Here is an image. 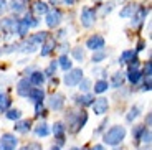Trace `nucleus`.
<instances>
[{
    "instance_id": "6",
    "label": "nucleus",
    "mask_w": 152,
    "mask_h": 150,
    "mask_svg": "<svg viewBox=\"0 0 152 150\" xmlns=\"http://www.w3.org/2000/svg\"><path fill=\"white\" fill-rule=\"evenodd\" d=\"M18 145V139L13 134H4L0 137V150H15Z\"/></svg>"
},
{
    "instance_id": "32",
    "label": "nucleus",
    "mask_w": 152,
    "mask_h": 150,
    "mask_svg": "<svg viewBox=\"0 0 152 150\" xmlns=\"http://www.w3.org/2000/svg\"><path fill=\"white\" fill-rule=\"evenodd\" d=\"M48 10L50 8H48V5H46L45 2H37V4H35V12L40 13V15H45Z\"/></svg>"
},
{
    "instance_id": "45",
    "label": "nucleus",
    "mask_w": 152,
    "mask_h": 150,
    "mask_svg": "<svg viewBox=\"0 0 152 150\" xmlns=\"http://www.w3.org/2000/svg\"><path fill=\"white\" fill-rule=\"evenodd\" d=\"M145 124H147V127L151 125V112L147 114V117H145Z\"/></svg>"
},
{
    "instance_id": "20",
    "label": "nucleus",
    "mask_w": 152,
    "mask_h": 150,
    "mask_svg": "<svg viewBox=\"0 0 152 150\" xmlns=\"http://www.w3.org/2000/svg\"><path fill=\"white\" fill-rule=\"evenodd\" d=\"M122 84H124V73H122V71L114 73L113 78H111L109 86H113V87H122Z\"/></svg>"
},
{
    "instance_id": "8",
    "label": "nucleus",
    "mask_w": 152,
    "mask_h": 150,
    "mask_svg": "<svg viewBox=\"0 0 152 150\" xmlns=\"http://www.w3.org/2000/svg\"><path fill=\"white\" fill-rule=\"evenodd\" d=\"M93 111H94L96 116H103V114L107 112V109H109V101L106 98H98L93 101Z\"/></svg>"
},
{
    "instance_id": "14",
    "label": "nucleus",
    "mask_w": 152,
    "mask_h": 150,
    "mask_svg": "<svg viewBox=\"0 0 152 150\" xmlns=\"http://www.w3.org/2000/svg\"><path fill=\"white\" fill-rule=\"evenodd\" d=\"M73 99L81 107H88V106H91L93 101H94V98H93L91 94H78V96H73Z\"/></svg>"
},
{
    "instance_id": "36",
    "label": "nucleus",
    "mask_w": 152,
    "mask_h": 150,
    "mask_svg": "<svg viewBox=\"0 0 152 150\" xmlns=\"http://www.w3.org/2000/svg\"><path fill=\"white\" fill-rule=\"evenodd\" d=\"M80 87H81V91H83V92H88V91H89V89H91V81H89V79H81V81H80Z\"/></svg>"
},
{
    "instance_id": "39",
    "label": "nucleus",
    "mask_w": 152,
    "mask_h": 150,
    "mask_svg": "<svg viewBox=\"0 0 152 150\" xmlns=\"http://www.w3.org/2000/svg\"><path fill=\"white\" fill-rule=\"evenodd\" d=\"M23 22L27 23L28 26H37V25H38V22H37V20H35L31 15H27L25 18H23Z\"/></svg>"
},
{
    "instance_id": "13",
    "label": "nucleus",
    "mask_w": 152,
    "mask_h": 150,
    "mask_svg": "<svg viewBox=\"0 0 152 150\" xmlns=\"http://www.w3.org/2000/svg\"><path fill=\"white\" fill-rule=\"evenodd\" d=\"M30 87H31V84H30V81H28V78L20 79L18 83H17V94H18V96H22V98H27V94H28V91H30Z\"/></svg>"
},
{
    "instance_id": "19",
    "label": "nucleus",
    "mask_w": 152,
    "mask_h": 150,
    "mask_svg": "<svg viewBox=\"0 0 152 150\" xmlns=\"http://www.w3.org/2000/svg\"><path fill=\"white\" fill-rule=\"evenodd\" d=\"M149 13V8H136V12L132 13V26L137 25V23H141L142 20L145 18V15Z\"/></svg>"
},
{
    "instance_id": "37",
    "label": "nucleus",
    "mask_w": 152,
    "mask_h": 150,
    "mask_svg": "<svg viewBox=\"0 0 152 150\" xmlns=\"http://www.w3.org/2000/svg\"><path fill=\"white\" fill-rule=\"evenodd\" d=\"M12 10L13 12H22L23 10V2L22 0H13V2H12Z\"/></svg>"
},
{
    "instance_id": "9",
    "label": "nucleus",
    "mask_w": 152,
    "mask_h": 150,
    "mask_svg": "<svg viewBox=\"0 0 152 150\" xmlns=\"http://www.w3.org/2000/svg\"><path fill=\"white\" fill-rule=\"evenodd\" d=\"M45 15H46L45 22H46V25H48L50 28H56V26L61 23V12L60 10H48Z\"/></svg>"
},
{
    "instance_id": "17",
    "label": "nucleus",
    "mask_w": 152,
    "mask_h": 150,
    "mask_svg": "<svg viewBox=\"0 0 152 150\" xmlns=\"http://www.w3.org/2000/svg\"><path fill=\"white\" fill-rule=\"evenodd\" d=\"M142 78V73L137 69V68H129V71H127V81H129L131 84H137L139 81H141Z\"/></svg>"
},
{
    "instance_id": "41",
    "label": "nucleus",
    "mask_w": 152,
    "mask_h": 150,
    "mask_svg": "<svg viewBox=\"0 0 152 150\" xmlns=\"http://www.w3.org/2000/svg\"><path fill=\"white\" fill-rule=\"evenodd\" d=\"M144 91H151V76H147V79H145L144 83V87H142Z\"/></svg>"
},
{
    "instance_id": "28",
    "label": "nucleus",
    "mask_w": 152,
    "mask_h": 150,
    "mask_svg": "<svg viewBox=\"0 0 152 150\" xmlns=\"http://www.w3.org/2000/svg\"><path fill=\"white\" fill-rule=\"evenodd\" d=\"M5 116L10 120H18L22 119V111L20 109H8V111H5Z\"/></svg>"
},
{
    "instance_id": "43",
    "label": "nucleus",
    "mask_w": 152,
    "mask_h": 150,
    "mask_svg": "<svg viewBox=\"0 0 152 150\" xmlns=\"http://www.w3.org/2000/svg\"><path fill=\"white\" fill-rule=\"evenodd\" d=\"M144 46H145V42H144V40H141V42L137 43V51H141V50H144Z\"/></svg>"
},
{
    "instance_id": "10",
    "label": "nucleus",
    "mask_w": 152,
    "mask_h": 150,
    "mask_svg": "<svg viewBox=\"0 0 152 150\" xmlns=\"http://www.w3.org/2000/svg\"><path fill=\"white\" fill-rule=\"evenodd\" d=\"M104 45H106V42H104V38L101 36V35H93V36L88 38V42H86V46L89 50H93V51L103 50Z\"/></svg>"
},
{
    "instance_id": "33",
    "label": "nucleus",
    "mask_w": 152,
    "mask_h": 150,
    "mask_svg": "<svg viewBox=\"0 0 152 150\" xmlns=\"http://www.w3.org/2000/svg\"><path fill=\"white\" fill-rule=\"evenodd\" d=\"M56 68H58V63L56 61H51L43 73H45V76H50V78H51V76H55V73H56Z\"/></svg>"
},
{
    "instance_id": "31",
    "label": "nucleus",
    "mask_w": 152,
    "mask_h": 150,
    "mask_svg": "<svg viewBox=\"0 0 152 150\" xmlns=\"http://www.w3.org/2000/svg\"><path fill=\"white\" fill-rule=\"evenodd\" d=\"M58 63H60V66L63 68L65 71H68V69H71V68H73L71 60H68V56H65V55H63V56H61L60 60H58Z\"/></svg>"
},
{
    "instance_id": "38",
    "label": "nucleus",
    "mask_w": 152,
    "mask_h": 150,
    "mask_svg": "<svg viewBox=\"0 0 152 150\" xmlns=\"http://www.w3.org/2000/svg\"><path fill=\"white\" fill-rule=\"evenodd\" d=\"M23 150H43V149H42V145H40L38 142H30L28 145L23 147Z\"/></svg>"
},
{
    "instance_id": "42",
    "label": "nucleus",
    "mask_w": 152,
    "mask_h": 150,
    "mask_svg": "<svg viewBox=\"0 0 152 150\" xmlns=\"http://www.w3.org/2000/svg\"><path fill=\"white\" fill-rule=\"evenodd\" d=\"M7 10V2L5 0H0V13H4Z\"/></svg>"
},
{
    "instance_id": "1",
    "label": "nucleus",
    "mask_w": 152,
    "mask_h": 150,
    "mask_svg": "<svg viewBox=\"0 0 152 150\" xmlns=\"http://www.w3.org/2000/svg\"><path fill=\"white\" fill-rule=\"evenodd\" d=\"M88 122L86 111H68L66 112V129L69 134H78Z\"/></svg>"
},
{
    "instance_id": "21",
    "label": "nucleus",
    "mask_w": 152,
    "mask_h": 150,
    "mask_svg": "<svg viewBox=\"0 0 152 150\" xmlns=\"http://www.w3.org/2000/svg\"><path fill=\"white\" fill-rule=\"evenodd\" d=\"M107 89H109V83H107L106 79H99V81L94 83V86H93V91H94L96 94H103V92H106Z\"/></svg>"
},
{
    "instance_id": "22",
    "label": "nucleus",
    "mask_w": 152,
    "mask_h": 150,
    "mask_svg": "<svg viewBox=\"0 0 152 150\" xmlns=\"http://www.w3.org/2000/svg\"><path fill=\"white\" fill-rule=\"evenodd\" d=\"M35 135L37 137H48L50 135V127L46 122H40V124L35 127Z\"/></svg>"
},
{
    "instance_id": "11",
    "label": "nucleus",
    "mask_w": 152,
    "mask_h": 150,
    "mask_svg": "<svg viewBox=\"0 0 152 150\" xmlns=\"http://www.w3.org/2000/svg\"><path fill=\"white\" fill-rule=\"evenodd\" d=\"M65 134H66V125L63 122H55L53 124V135H55V139L58 140V147H61L63 142H65Z\"/></svg>"
},
{
    "instance_id": "25",
    "label": "nucleus",
    "mask_w": 152,
    "mask_h": 150,
    "mask_svg": "<svg viewBox=\"0 0 152 150\" xmlns=\"http://www.w3.org/2000/svg\"><path fill=\"white\" fill-rule=\"evenodd\" d=\"M136 8H137V5H134V4H127L124 8L121 10V13L119 15L122 17V18H127V17H132V13L136 12Z\"/></svg>"
},
{
    "instance_id": "47",
    "label": "nucleus",
    "mask_w": 152,
    "mask_h": 150,
    "mask_svg": "<svg viewBox=\"0 0 152 150\" xmlns=\"http://www.w3.org/2000/svg\"><path fill=\"white\" fill-rule=\"evenodd\" d=\"M50 150H60V147H58V145H55V147H51Z\"/></svg>"
},
{
    "instance_id": "35",
    "label": "nucleus",
    "mask_w": 152,
    "mask_h": 150,
    "mask_svg": "<svg viewBox=\"0 0 152 150\" xmlns=\"http://www.w3.org/2000/svg\"><path fill=\"white\" fill-rule=\"evenodd\" d=\"M141 142L144 143H151V130H149V127H144V130H142V135H141Z\"/></svg>"
},
{
    "instance_id": "4",
    "label": "nucleus",
    "mask_w": 152,
    "mask_h": 150,
    "mask_svg": "<svg viewBox=\"0 0 152 150\" xmlns=\"http://www.w3.org/2000/svg\"><path fill=\"white\" fill-rule=\"evenodd\" d=\"M94 22H96V10L91 7H84L81 10V25L84 28H89V26L94 25Z\"/></svg>"
},
{
    "instance_id": "7",
    "label": "nucleus",
    "mask_w": 152,
    "mask_h": 150,
    "mask_svg": "<svg viewBox=\"0 0 152 150\" xmlns=\"http://www.w3.org/2000/svg\"><path fill=\"white\" fill-rule=\"evenodd\" d=\"M65 106V96L61 92H55L48 98V107L51 111H61Z\"/></svg>"
},
{
    "instance_id": "2",
    "label": "nucleus",
    "mask_w": 152,
    "mask_h": 150,
    "mask_svg": "<svg viewBox=\"0 0 152 150\" xmlns=\"http://www.w3.org/2000/svg\"><path fill=\"white\" fill-rule=\"evenodd\" d=\"M126 139V127L124 125H113L109 130L104 132L103 135V140L106 145L111 147H118L122 140Z\"/></svg>"
},
{
    "instance_id": "18",
    "label": "nucleus",
    "mask_w": 152,
    "mask_h": 150,
    "mask_svg": "<svg viewBox=\"0 0 152 150\" xmlns=\"http://www.w3.org/2000/svg\"><path fill=\"white\" fill-rule=\"evenodd\" d=\"M12 106V98L8 96L7 92H4V91H0V112H5V111H8Z\"/></svg>"
},
{
    "instance_id": "30",
    "label": "nucleus",
    "mask_w": 152,
    "mask_h": 150,
    "mask_svg": "<svg viewBox=\"0 0 152 150\" xmlns=\"http://www.w3.org/2000/svg\"><path fill=\"white\" fill-rule=\"evenodd\" d=\"M84 56H86V55H84V50L81 48V46H76V48L73 50V58H75L76 61L83 63V61H84Z\"/></svg>"
},
{
    "instance_id": "16",
    "label": "nucleus",
    "mask_w": 152,
    "mask_h": 150,
    "mask_svg": "<svg viewBox=\"0 0 152 150\" xmlns=\"http://www.w3.org/2000/svg\"><path fill=\"white\" fill-rule=\"evenodd\" d=\"M28 81H30L31 86H42V84L45 83V73H42V71H33V73H30V76H28Z\"/></svg>"
},
{
    "instance_id": "50",
    "label": "nucleus",
    "mask_w": 152,
    "mask_h": 150,
    "mask_svg": "<svg viewBox=\"0 0 152 150\" xmlns=\"http://www.w3.org/2000/svg\"><path fill=\"white\" fill-rule=\"evenodd\" d=\"M20 150H23V149H20Z\"/></svg>"
},
{
    "instance_id": "48",
    "label": "nucleus",
    "mask_w": 152,
    "mask_h": 150,
    "mask_svg": "<svg viewBox=\"0 0 152 150\" xmlns=\"http://www.w3.org/2000/svg\"><path fill=\"white\" fill-rule=\"evenodd\" d=\"M69 150H81V149H78V147H73V149H69Z\"/></svg>"
},
{
    "instance_id": "44",
    "label": "nucleus",
    "mask_w": 152,
    "mask_h": 150,
    "mask_svg": "<svg viewBox=\"0 0 152 150\" xmlns=\"http://www.w3.org/2000/svg\"><path fill=\"white\" fill-rule=\"evenodd\" d=\"M91 150H106V149H104V145H94Z\"/></svg>"
},
{
    "instance_id": "49",
    "label": "nucleus",
    "mask_w": 152,
    "mask_h": 150,
    "mask_svg": "<svg viewBox=\"0 0 152 150\" xmlns=\"http://www.w3.org/2000/svg\"><path fill=\"white\" fill-rule=\"evenodd\" d=\"M142 150H151V149H149V147H147V149H142Z\"/></svg>"
},
{
    "instance_id": "3",
    "label": "nucleus",
    "mask_w": 152,
    "mask_h": 150,
    "mask_svg": "<svg viewBox=\"0 0 152 150\" xmlns=\"http://www.w3.org/2000/svg\"><path fill=\"white\" fill-rule=\"evenodd\" d=\"M83 79V69H68V73L65 74V78H63V81H65V84L68 87H75L80 84V81Z\"/></svg>"
},
{
    "instance_id": "23",
    "label": "nucleus",
    "mask_w": 152,
    "mask_h": 150,
    "mask_svg": "<svg viewBox=\"0 0 152 150\" xmlns=\"http://www.w3.org/2000/svg\"><path fill=\"white\" fill-rule=\"evenodd\" d=\"M13 30H17V33H18L20 36H25V35L28 33V30H30V26L23 22V20H20V22L15 23V28H13Z\"/></svg>"
},
{
    "instance_id": "29",
    "label": "nucleus",
    "mask_w": 152,
    "mask_h": 150,
    "mask_svg": "<svg viewBox=\"0 0 152 150\" xmlns=\"http://www.w3.org/2000/svg\"><path fill=\"white\" fill-rule=\"evenodd\" d=\"M144 127H145V125H136V127H134V130H132V137H134L132 142L136 143V145L141 142V135H142V130H144Z\"/></svg>"
},
{
    "instance_id": "5",
    "label": "nucleus",
    "mask_w": 152,
    "mask_h": 150,
    "mask_svg": "<svg viewBox=\"0 0 152 150\" xmlns=\"http://www.w3.org/2000/svg\"><path fill=\"white\" fill-rule=\"evenodd\" d=\"M119 63L121 64H131L132 68H137V64H139V58H137V51H134V50H124V51L121 53V58H119Z\"/></svg>"
},
{
    "instance_id": "26",
    "label": "nucleus",
    "mask_w": 152,
    "mask_h": 150,
    "mask_svg": "<svg viewBox=\"0 0 152 150\" xmlns=\"http://www.w3.org/2000/svg\"><path fill=\"white\" fill-rule=\"evenodd\" d=\"M53 50H55V42H45L42 51H40V56H50Z\"/></svg>"
},
{
    "instance_id": "12",
    "label": "nucleus",
    "mask_w": 152,
    "mask_h": 150,
    "mask_svg": "<svg viewBox=\"0 0 152 150\" xmlns=\"http://www.w3.org/2000/svg\"><path fill=\"white\" fill-rule=\"evenodd\" d=\"M27 98L30 99L31 102H43V99H45V91L42 89V87H37V86H31L30 91H28Z\"/></svg>"
},
{
    "instance_id": "34",
    "label": "nucleus",
    "mask_w": 152,
    "mask_h": 150,
    "mask_svg": "<svg viewBox=\"0 0 152 150\" xmlns=\"http://www.w3.org/2000/svg\"><path fill=\"white\" fill-rule=\"evenodd\" d=\"M104 58H106V53H104L103 50H98V51H94V55H93V63H101Z\"/></svg>"
},
{
    "instance_id": "24",
    "label": "nucleus",
    "mask_w": 152,
    "mask_h": 150,
    "mask_svg": "<svg viewBox=\"0 0 152 150\" xmlns=\"http://www.w3.org/2000/svg\"><path fill=\"white\" fill-rule=\"evenodd\" d=\"M139 114H141V107H139V106H132V107L129 109L127 116H126V120H127V122H134V119L139 117Z\"/></svg>"
},
{
    "instance_id": "46",
    "label": "nucleus",
    "mask_w": 152,
    "mask_h": 150,
    "mask_svg": "<svg viewBox=\"0 0 152 150\" xmlns=\"http://www.w3.org/2000/svg\"><path fill=\"white\" fill-rule=\"evenodd\" d=\"M65 2H66V4H68V5H73V4H76L78 0H65Z\"/></svg>"
},
{
    "instance_id": "27",
    "label": "nucleus",
    "mask_w": 152,
    "mask_h": 150,
    "mask_svg": "<svg viewBox=\"0 0 152 150\" xmlns=\"http://www.w3.org/2000/svg\"><path fill=\"white\" fill-rule=\"evenodd\" d=\"M46 38H48V33H46V31H40V33L33 35V36L30 38V43H33V45H37V43H45Z\"/></svg>"
},
{
    "instance_id": "15",
    "label": "nucleus",
    "mask_w": 152,
    "mask_h": 150,
    "mask_svg": "<svg viewBox=\"0 0 152 150\" xmlns=\"http://www.w3.org/2000/svg\"><path fill=\"white\" fill-rule=\"evenodd\" d=\"M31 129V122L30 120H15V125H13V130L18 132V134H28Z\"/></svg>"
},
{
    "instance_id": "40",
    "label": "nucleus",
    "mask_w": 152,
    "mask_h": 150,
    "mask_svg": "<svg viewBox=\"0 0 152 150\" xmlns=\"http://www.w3.org/2000/svg\"><path fill=\"white\" fill-rule=\"evenodd\" d=\"M151 69H152V64H151V61H147V63H145V66H144V73H142V74L151 76Z\"/></svg>"
}]
</instances>
